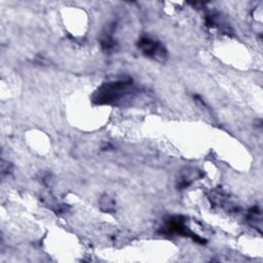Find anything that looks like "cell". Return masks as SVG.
<instances>
[{
    "label": "cell",
    "mask_w": 263,
    "mask_h": 263,
    "mask_svg": "<svg viewBox=\"0 0 263 263\" xmlns=\"http://www.w3.org/2000/svg\"><path fill=\"white\" fill-rule=\"evenodd\" d=\"M134 90V82L130 78L105 82L97 88L91 100L97 105H112L120 102Z\"/></svg>",
    "instance_id": "1"
},
{
    "label": "cell",
    "mask_w": 263,
    "mask_h": 263,
    "mask_svg": "<svg viewBox=\"0 0 263 263\" xmlns=\"http://www.w3.org/2000/svg\"><path fill=\"white\" fill-rule=\"evenodd\" d=\"M159 232L166 235H181L187 236L199 243H205L206 240L199 235L192 232L185 224V218L183 216H174L167 218L163 222V226L159 229Z\"/></svg>",
    "instance_id": "2"
},
{
    "label": "cell",
    "mask_w": 263,
    "mask_h": 263,
    "mask_svg": "<svg viewBox=\"0 0 263 263\" xmlns=\"http://www.w3.org/2000/svg\"><path fill=\"white\" fill-rule=\"evenodd\" d=\"M139 49L144 55L157 62H165L167 58V50L165 46L158 40H155L148 36H142L138 43Z\"/></svg>",
    "instance_id": "3"
},
{
    "label": "cell",
    "mask_w": 263,
    "mask_h": 263,
    "mask_svg": "<svg viewBox=\"0 0 263 263\" xmlns=\"http://www.w3.org/2000/svg\"><path fill=\"white\" fill-rule=\"evenodd\" d=\"M208 198L213 206L223 208L228 210L229 212H235L237 211V206H235L231 200L229 195H227L223 190L221 189H214L211 192L208 193Z\"/></svg>",
    "instance_id": "4"
},
{
    "label": "cell",
    "mask_w": 263,
    "mask_h": 263,
    "mask_svg": "<svg viewBox=\"0 0 263 263\" xmlns=\"http://www.w3.org/2000/svg\"><path fill=\"white\" fill-rule=\"evenodd\" d=\"M202 177H203V174L198 168L185 167L179 174V177L177 179V188L179 190H183V189L189 187L194 181H196Z\"/></svg>",
    "instance_id": "5"
},
{
    "label": "cell",
    "mask_w": 263,
    "mask_h": 263,
    "mask_svg": "<svg viewBox=\"0 0 263 263\" xmlns=\"http://www.w3.org/2000/svg\"><path fill=\"white\" fill-rule=\"evenodd\" d=\"M114 27L115 25L112 24L107 28V31L103 33L101 39H100V43H101V47L105 52H113L115 50V48L117 47V43L116 40H114L113 38V31H114Z\"/></svg>",
    "instance_id": "6"
},
{
    "label": "cell",
    "mask_w": 263,
    "mask_h": 263,
    "mask_svg": "<svg viewBox=\"0 0 263 263\" xmlns=\"http://www.w3.org/2000/svg\"><path fill=\"white\" fill-rule=\"evenodd\" d=\"M99 205L100 209L108 214L115 213L116 210V202L114 198L108 194H103L99 199Z\"/></svg>",
    "instance_id": "7"
},
{
    "label": "cell",
    "mask_w": 263,
    "mask_h": 263,
    "mask_svg": "<svg viewBox=\"0 0 263 263\" xmlns=\"http://www.w3.org/2000/svg\"><path fill=\"white\" fill-rule=\"evenodd\" d=\"M247 221L254 228H256L260 231V229H261V212L258 206L254 205L253 208H251L249 210L248 215H247Z\"/></svg>",
    "instance_id": "8"
},
{
    "label": "cell",
    "mask_w": 263,
    "mask_h": 263,
    "mask_svg": "<svg viewBox=\"0 0 263 263\" xmlns=\"http://www.w3.org/2000/svg\"><path fill=\"white\" fill-rule=\"evenodd\" d=\"M12 168H13V166L10 162L5 161L4 159H2V161H1V175H2V177L11 174Z\"/></svg>",
    "instance_id": "9"
}]
</instances>
